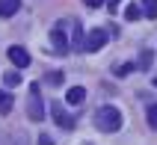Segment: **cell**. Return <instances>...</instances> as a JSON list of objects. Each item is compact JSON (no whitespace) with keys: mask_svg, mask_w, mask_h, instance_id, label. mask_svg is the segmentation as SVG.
I'll return each instance as SVG.
<instances>
[{"mask_svg":"<svg viewBox=\"0 0 157 145\" xmlns=\"http://www.w3.org/2000/svg\"><path fill=\"white\" fill-rule=\"evenodd\" d=\"M136 68V62H128V65H122V68H119V74H128V71H133Z\"/></svg>","mask_w":157,"mask_h":145,"instance_id":"17","label":"cell"},{"mask_svg":"<svg viewBox=\"0 0 157 145\" xmlns=\"http://www.w3.org/2000/svg\"><path fill=\"white\" fill-rule=\"evenodd\" d=\"M151 59H154V53H151V51H142V53H140V68H142V71L151 68Z\"/></svg>","mask_w":157,"mask_h":145,"instance_id":"14","label":"cell"},{"mask_svg":"<svg viewBox=\"0 0 157 145\" xmlns=\"http://www.w3.org/2000/svg\"><path fill=\"white\" fill-rule=\"evenodd\" d=\"M95 128L101 133H116V130H122V113L116 110V107H101L95 113Z\"/></svg>","mask_w":157,"mask_h":145,"instance_id":"1","label":"cell"},{"mask_svg":"<svg viewBox=\"0 0 157 145\" xmlns=\"http://www.w3.org/2000/svg\"><path fill=\"white\" fill-rule=\"evenodd\" d=\"M140 15H142V9L136 6V3H131V6L124 9V21H136V18H140Z\"/></svg>","mask_w":157,"mask_h":145,"instance_id":"13","label":"cell"},{"mask_svg":"<svg viewBox=\"0 0 157 145\" xmlns=\"http://www.w3.org/2000/svg\"><path fill=\"white\" fill-rule=\"evenodd\" d=\"M51 113H53V121H56L62 130H71V128H74V119L65 113V107H62V104H51Z\"/></svg>","mask_w":157,"mask_h":145,"instance_id":"5","label":"cell"},{"mask_svg":"<svg viewBox=\"0 0 157 145\" xmlns=\"http://www.w3.org/2000/svg\"><path fill=\"white\" fill-rule=\"evenodd\" d=\"M65 101L68 104H83L86 101V89H83V86H71L68 92H65Z\"/></svg>","mask_w":157,"mask_h":145,"instance_id":"8","label":"cell"},{"mask_svg":"<svg viewBox=\"0 0 157 145\" xmlns=\"http://www.w3.org/2000/svg\"><path fill=\"white\" fill-rule=\"evenodd\" d=\"M3 83H6L9 89H15V86L21 83V74H18V71H6V74H3Z\"/></svg>","mask_w":157,"mask_h":145,"instance_id":"12","label":"cell"},{"mask_svg":"<svg viewBox=\"0 0 157 145\" xmlns=\"http://www.w3.org/2000/svg\"><path fill=\"white\" fill-rule=\"evenodd\" d=\"M48 83H51V86H59L62 83V74H59V71H51V74H48Z\"/></svg>","mask_w":157,"mask_h":145,"instance_id":"16","label":"cell"},{"mask_svg":"<svg viewBox=\"0 0 157 145\" xmlns=\"http://www.w3.org/2000/svg\"><path fill=\"white\" fill-rule=\"evenodd\" d=\"M140 9H142V15H145V18H157V0H142Z\"/></svg>","mask_w":157,"mask_h":145,"instance_id":"11","label":"cell"},{"mask_svg":"<svg viewBox=\"0 0 157 145\" xmlns=\"http://www.w3.org/2000/svg\"><path fill=\"white\" fill-rule=\"evenodd\" d=\"M51 44H53V51L59 53V56H65V53L71 51V44H68V33H65V21L53 24V30H51Z\"/></svg>","mask_w":157,"mask_h":145,"instance_id":"4","label":"cell"},{"mask_svg":"<svg viewBox=\"0 0 157 145\" xmlns=\"http://www.w3.org/2000/svg\"><path fill=\"white\" fill-rule=\"evenodd\" d=\"M6 56H9L12 62H15L18 68H27V65L33 62V59H30V53H27L24 48H18V44H12V48H9V51H6Z\"/></svg>","mask_w":157,"mask_h":145,"instance_id":"6","label":"cell"},{"mask_svg":"<svg viewBox=\"0 0 157 145\" xmlns=\"http://www.w3.org/2000/svg\"><path fill=\"white\" fill-rule=\"evenodd\" d=\"M71 27H74V33H71L68 44L74 48V51H80V48H83V30H80V21H71Z\"/></svg>","mask_w":157,"mask_h":145,"instance_id":"9","label":"cell"},{"mask_svg":"<svg viewBox=\"0 0 157 145\" xmlns=\"http://www.w3.org/2000/svg\"><path fill=\"white\" fill-rule=\"evenodd\" d=\"M119 3H122V0H107V6L113 9V6H119Z\"/></svg>","mask_w":157,"mask_h":145,"instance_id":"20","label":"cell"},{"mask_svg":"<svg viewBox=\"0 0 157 145\" xmlns=\"http://www.w3.org/2000/svg\"><path fill=\"white\" fill-rule=\"evenodd\" d=\"M39 145H53V139L51 136H39Z\"/></svg>","mask_w":157,"mask_h":145,"instance_id":"19","label":"cell"},{"mask_svg":"<svg viewBox=\"0 0 157 145\" xmlns=\"http://www.w3.org/2000/svg\"><path fill=\"white\" fill-rule=\"evenodd\" d=\"M145 116H148V128H151V130H157V104H151Z\"/></svg>","mask_w":157,"mask_h":145,"instance_id":"15","label":"cell"},{"mask_svg":"<svg viewBox=\"0 0 157 145\" xmlns=\"http://www.w3.org/2000/svg\"><path fill=\"white\" fill-rule=\"evenodd\" d=\"M154 86H157V80H154Z\"/></svg>","mask_w":157,"mask_h":145,"instance_id":"21","label":"cell"},{"mask_svg":"<svg viewBox=\"0 0 157 145\" xmlns=\"http://www.w3.org/2000/svg\"><path fill=\"white\" fill-rule=\"evenodd\" d=\"M83 3H86L89 9H98V6H101V3H104V0H83Z\"/></svg>","mask_w":157,"mask_h":145,"instance_id":"18","label":"cell"},{"mask_svg":"<svg viewBox=\"0 0 157 145\" xmlns=\"http://www.w3.org/2000/svg\"><path fill=\"white\" fill-rule=\"evenodd\" d=\"M21 9V0H0V18H12Z\"/></svg>","mask_w":157,"mask_h":145,"instance_id":"7","label":"cell"},{"mask_svg":"<svg viewBox=\"0 0 157 145\" xmlns=\"http://www.w3.org/2000/svg\"><path fill=\"white\" fill-rule=\"evenodd\" d=\"M27 116H30V121H42V119H44L42 86H39V83H33V86H30V101H27Z\"/></svg>","mask_w":157,"mask_h":145,"instance_id":"2","label":"cell"},{"mask_svg":"<svg viewBox=\"0 0 157 145\" xmlns=\"http://www.w3.org/2000/svg\"><path fill=\"white\" fill-rule=\"evenodd\" d=\"M107 42H110V33H107V30H89V33L83 36V48H80V51L83 53H95V51H101Z\"/></svg>","mask_w":157,"mask_h":145,"instance_id":"3","label":"cell"},{"mask_svg":"<svg viewBox=\"0 0 157 145\" xmlns=\"http://www.w3.org/2000/svg\"><path fill=\"white\" fill-rule=\"evenodd\" d=\"M12 104H15V98H12L9 92H3V89H0V116L12 113Z\"/></svg>","mask_w":157,"mask_h":145,"instance_id":"10","label":"cell"}]
</instances>
